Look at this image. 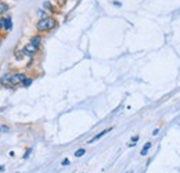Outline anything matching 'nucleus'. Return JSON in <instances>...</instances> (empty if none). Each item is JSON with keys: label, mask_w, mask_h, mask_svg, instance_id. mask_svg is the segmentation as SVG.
<instances>
[{"label": "nucleus", "mask_w": 180, "mask_h": 173, "mask_svg": "<svg viewBox=\"0 0 180 173\" xmlns=\"http://www.w3.org/2000/svg\"><path fill=\"white\" fill-rule=\"evenodd\" d=\"M8 10V6L6 4V3H0V14H3V12H6Z\"/></svg>", "instance_id": "7"}, {"label": "nucleus", "mask_w": 180, "mask_h": 173, "mask_svg": "<svg viewBox=\"0 0 180 173\" xmlns=\"http://www.w3.org/2000/svg\"><path fill=\"white\" fill-rule=\"evenodd\" d=\"M4 29H11V20H10V18H6Z\"/></svg>", "instance_id": "9"}, {"label": "nucleus", "mask_w": 180, "mask_h": 173, "mask_svg": "<svg viewBox=\"0 0 180 173\" xmlns=\"http://www.w3.org/2000/svg\"><path fill=\"white\" fill-rule=\"evenodd\" d=\"M22 51H24L25 56H28V57H33L35 54L38 53V49H36L35 46H32L31 43H28V44H25V47L22 49Z\"/></svg>", "instance_id": "3"}, {"label": "nucleus", "mask_w": 180, "mask_h": 173, "mask_svg": "<svg viewBox=\"0 0 180 173\" xmlns=\"http://www.w3.org/2000/svg\"><path fill=\"white\" fill-rule=\"evenodd\" d=\"M29 43L32 44V46L36 47V49H39V46H40V43H42V37H40V36H33V37L31 39Z\"/></svg>", "instance_id": "4"}, {"label": "nucleus", "mask_w": 180, "mask_h": 173, "mask_svg": "<svg viewBox=\"0 0 180 173\" xmlns=\"http://www.w3.org/2000/svg\"><path fill=\"white\" fill-rule=\"evenodd\" d=\"M4 22H6V18H2V20H0V28H4Z\"/></svg>", "instance_id": "11"}, {"label": "nucleus", "mask_w": 180, "mask_h": 173, "mask_svg": "<svg viewBox=\"0 0 180 173\" xmlns=\"http://www.w3.org/2000/svg\"><path fill=\"white\" fill-rule=\"evenodd\" d=\"M150 148H151V143H146V146L143 147V150H141V152H140V154H141L143 156H144V155H147V152H148V150H150Z\"/></svg>", "instance_id": "6"}, {"label": "nucleus", "mask_w": 180, "mask_h": 173, "mask_svg": "<svg viewBox=\"0 0 180 173\" xmlns=\"http://www.w3.org/2000/svg\"><path fill=\"white\" fill-rule=\"evenodd\" d=\"M110 130H111V129H107V130H102V132H101V133H98V134H97V136H94V137H93V139H92V140H90V141H89V143H93V141H97V140H100V139H101V137H102V136H105V134H107L108 132H110Z\"/></svg>", "instance_id": "5"}, {"label": "nucleus", "mask_w": 180, "mask_h": 173, "mask_svg": "<svg viewBox=\"0 0 180 173\" xmlns=\"http://www.w3.org/2000/svg\"><path fill=\"white\" fill-rule=\"evenodd\" d=\"M31 83H32V81H31V79H25V81H24V82H22V85H24V86H25V87H27V86H29V85H31Z\"/></svg>", "instance_id": "10"}, {"label": "nucleus", "mask_w": 180, "mask_h": 173, "mask_svg": "<svg viewBox=\"0 0 180 173\" xmlns=\"http://www.w3.org/2000/svg\"><path fill=\"white\" fill-rule=\"evenodd\" d=\"M0 44H2V42H0Z\"/></svg>", "instance_id": "16"}, {"label": "nucleus", "mask_w": 180, "mask_h": 173, "mask_svg": "<svg viewBox=\"0 0 180 173\" xmlns=\"http://www.w3.org/2000/svg\"><path fill=\"white\" fill-rule=\"evenodd\" d=\"M27 79V76L24 73H15V75H11L10 76V87H14L17 85H21L22 82Z\"/></svg>", "instance_id": "2"}, {"label": "nucleus", "mask_w": 180, "mask_h": 173, "mask_svg": "<svg viewBox=\"0 0 180 173\" xmlns=\"http://www.w3.org/2000/svg\"><path fill=\"white\" fill-rule=\"evenodd\" d=\"M68 163H69L68 159H64V161H62V165H64V166H65V165H68Z\"/></svg>", "instance_id": "13"}, {"label": "nucleus", "mask_w": 180, "mask_h": 173, "mask_svg": "<svg viewBox=\"0 0 180 173\" xmlns=\"http://www.w3.org/2000/svg\"><path fill=\"white\" fill-rule=\"evenodd\" d=\"M158 132H159V130H158V129H155V130L152 132V134H154V136H157V134H158Z\"/></svg>", "instance_id": "15"}, {"label": "nucleus", "mask_w": 180, "mask_h": 173, "mask_svg": "<svg viewBox=\"0 0 180 173\" xmlns=\"http://www.w3.org/2000/svg\"><path fill=\"white\" fill-rule=\"evenodd\" d=\"M85 148H79L78 150V151H76L75 152V156H78V158H80V156H83V155H85Z\"/></svg>", "instance_id": "8"}, {"label": "nucleus", "mask_w": 180, "mask_h": 173, "mask_svg": "<svg viewBox=\"0 0 180 173\" xmlns=\"http://www.w3.org/2000/svg\"><path fill=\"white\" fill-rule=\"evenodd\" d=\"M0 132H8V127L7 126H2V127H0Z\"/></svg>", "instance_id": "12"}, {"label": "nucleus", "mask_w": 180, "mask_h": 173, "mask_svg": "<svg viewBox=\"0 0 180 173\" xmlns=\"http://www.w3.org/2000/svg\"><path fill=\"white\" fill-rule=\"evenodd\" d=\"M137 139H139V137H137V136H134L133 139H132V141H133V143H136V141H137Z\"/></svg>", "instance_id": "14"}, {"label": "nucleus", "mask_w": 180, "mask_h": 173, "mask_svg": "<svg viewBox=\"0 0 180 173\" xmlns=\"http://www.w3.org/2000/svg\"><path fill=\"white\" fill-rule=\"evenodd\" d=\"M54 27H56V20H53L50 17H44L38 22V29L39 31H50Z\"/></svg>", "instance_id": "1"}]
</instances>
